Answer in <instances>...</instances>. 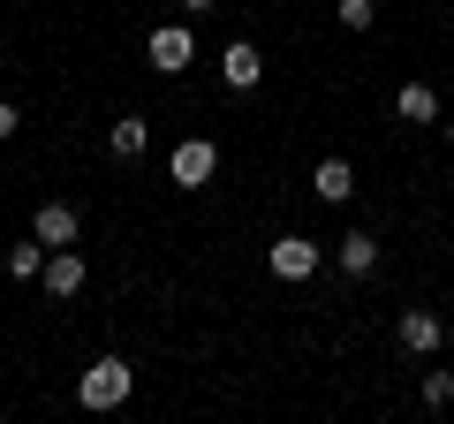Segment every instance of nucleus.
<instances>
[{
    "label": "nucleus",
    "instance_id": "nucleus-1",
    "mask_svg": "<svg viewBox=\"0 0 454 424\" xmlns=\"http://www.w3.org/2000/svg\"><path fill=\"white\" fill-rule=\"evenodd\" d=\"M129 387H137L129 364H121V357H98L91 372L76 379V402H83V409H121V402H129Z\"/></svg>",
    "mask_w": 454,
    "mask_h": 424
},
{
    "label": "nucleus",
    "instance_id": "nucleus-2",
    "mask_svg": "<svg viewBox=\"0 0 454 424\" xmlns=\"http://www.w3.org/2000/svg\"><path fill=\"white\" fill-rule=\"evenodd\" d=\"M167 175H175L182 190H205V182L220 175V145H212V137H190V145H175V160H167Z\"/></svg>",
    "mask_w": 454,
    "mask_h": 424
},
{
    "label": "nucleus",
    "instance_id": "nucleus-3",
    "mask_svg": "<svg viewBox=\"0 0 454 424\" xmlns=\"http://www.w3.org/2000/svg\"><path fill=\"white\" fill-rule=\"evenodd\" d=\"M273 273L280 280H310L318 273V243H310V235H280L273 243Z\"/></svg>",
    "mask_w": 454,
    "mask_h": 424
},
{
    "label": "nucleus",
    "instance_id": "nucleus-4",
    "mask_svg": "<svg viewBox=\"0 0 454 424\" xmlns=\"http://www.w3.org/2000/svg\"><path fill=\"white\" fill-rule=\"evenodd\" d=\"M31 235H38L46 250H68V243H76V205H38Z\"/></svg>",
    "mask_w": 454,
    "mask_h": 424
},
{
    "label": "nucleus",
    "instance_id": "nucleus-5",
    "mask_svg": "<svg viewBox=\"0 0 454 424\" xmlns=\"http://www.w3.org/2000/svg\"><path fill=\"white\" fill-rule=\"evenodd\" d=\"M152 68H190V53H197V38L182 31V23H167V31H152Z\"/></svg>",
    "mask_w": 454,
    "mask_h": 424
},
{
    "label": "nucleus",
    "instance_id": "nucleus-6",
    "mask_svg": "<svg viewBox=\"0 0 454 424\" xmlns=\"http://www.w3.org/2000/svg\"><path fill=\"white\" fill-rule=\"evenodd\" d=\"M439 342H447V326H439V310H409V318H402V349H409V357H432Z\"/></svg>",
    "mask_w": 454,
    "mask_h": 424
},
{
    "label": "nucleus",
    "instance_id": "nucleus-7",
    "mask_svg": "<svg viewBox=\"0 0 454 424\" xmlns=\"http://www.w3.org/2000/svg\"><path fill=\"white\" fill-rule=\"evenodd\" d=\"M38 280H46V295H76V288H83V258H76V243H68V250H53Z\"/></svg>",
    "mask_w": 454,
    "mask_h": 424
},
{
    "label": "nucleus",
    "instance_id": "nucleus-8",
    "mask_svg": "<svg viewBox=\"0 0 454 424\" xmlns=\"http://www.w3.org/2000/svg\"><path fill=\"white\" fill-rule=\"evenodd\" d=\"M318 197L325 205H348V197H356V167L348 160H318Z\"/></svg>",
    "mask_w": 454,
    "mask_h": 424
},
{
    "label": "nucleus",
    "instance_id": "nucleus-9",
    "mask_svg": "<svg viewBox=\"0 0 454 424\" xmlns=\"http://www.w3.org/2000/svg\"><path fill=\"white\" fill-rule=\"evenodd\" d=\"M220 76L235 83V91H250V83L265 76V61H258V46H227V53H220Z\"/></svg>",
    "mask_w": 454,
    "mask_h": 424
},
{
    "label": "nucleus",
    "instance_id": "nucleus-10",
    "mask_svg": "<svg viewBox=\"0 0 454 424\" xmlns=\"http://www.w3.org/2000/svg\"><path fill=\"white\" fill-rule=\"evenodd\" d=\"M46 258H53V250L31 235V243H16V250H8L0 265H8V280H38V273H46Z\"/></svg>",
    "mask_w": 454,
    "mask_h": 424
},
{
    "label": "nucleus",
    "instance_id": "nucleus-11",
    "mask_svg": "<svg viewBox=\"0 0 454 424\" xmlns=\"http://www.w3.org/2000/svg\"><path fill=\"white\" fill-rule=\"evenodd\" d=\"M152 145V130H145V122H114V130H106V152H114V160H137V152H145Z\"/></svg>",
    "mask_w": 454,
    "mask_h": 424
},
{
    "label": "nucleus",
    "instance_id": "nucleus-12",
    "mask_svg": "<svg viewBox=\"0 0 454 424\" xmlns=\"http://www.w3.org/2000/svg\"><path fill=\"white\" fill-rule=\"evenodd\" d=\"M372 265H379V243H372V235H348V243H340V273H348V280H364V273H372Z\"/></svg>",
    "mask_w": 454,
    "mask_h": 424
},
{
    "label": "nucleus",
    "instance_id": "nucleus-13",
    "mask_svg": "<svg viewBox=\"0 0 454 424\" xmlns=\"http://www.w3.org/2000/svg\"><path fill=\"white\" fill-rule=\"evenodd\" d=\"M394 106H402V122H439V91H432V83H402Z\"/></svg>",
    "mask_w": 454,
    "mask_h": 424
},
{
    "label": "nucleus",
    "instance_id": "nucleus-14",
    "mask_svg": "<svg viewBox=\"0 0 454 424\" xmlns=\"http://www.w3.org/2000/svg\"><path fill=\"white\" fill-rule=\"evenodd\" d=\"M340 23H348V31H372V23H379V0H340Z\"/></svg>",
    "mask_w": 454,
    "mask_h": 424
},
{
    "label": "nucleus",
    "instance_id": "nucleus-15",
    "mask_svg": "<svg viewBox=\"0 0 454 424\" xmlns=\"http://www.w3.org/2000/svg\"><path fill=\"white\" fill-rule=\"evenodd\" d=\"M424 402H432V409L454 402V372H424Z\"/></svg>",
    "mask_w": 454,
    "mask_h": 424
},
{
    "label": "nucleus",
    "instance_id": "nucleus-16",
    "mask_svg": "<svg viewBox=\"0 0 454 424\" xmlns=\"http://www.w3.org/2000/svg\"><path fill=\"white\" fill-rule=\"evenodd\" d=\"M8 137H16V106H8V98H0V145H8Z\"/></svg>",
    "mask_w": 454,
    "mask_h": 424
},
{
    "label": "nucleus",
    "instance_id": "nucleus-17",
    "mask_svg": "<svg viewBox=\"0 0 454 424\" xmlns=\"http://www.w3.org/2000/svg\"><path fill=\"white\" fill-rule=\"evenodd\" d=\"M182 8H197V16H205V8H212V0H182Z\"/></svg>",
    "mask_w": 454,
    "mask_h": 424
},
{
    "label": "nucleus",
    "instance_id": "nucleus-18",
    "mask_svg": "<svg viewBox=\"0 0 454 424\" xmlns=\"http://www.w3.org/2000/svg\"><path fill=\"white\" fill-rule=\"evenodd\" d=\"M447 145H454V122H447Z\"/></svg>",
    "mask_w": 454,
    "mask_h": 424
}]
</instances>
